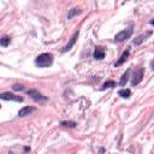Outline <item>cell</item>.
I'll return each instance as SVG.
<instances>
[{"label": "cell", "mask_w": 154, "mask_h": 154, "mask_svg": "<svg viewBox=\"0 0 154 154\" xmlns=\"http://www.w3.org/2000/svg\"><path fill=\"white\" fill-rule=\"evenodd\" d=\"M35 64L39 68H48L53 64V56L51 53H42L36 57Z\"/></svg>", "instance_id": "6da1fadb"}, {"label": "cell", "mask_w": 154, "mask_h": 154, "mask_svg": "<svg viewBox=\"0 0 154 154\" xmlns=\"http://www.w3.org/2000/svg\"><path fill=\"white\" fill-rule=\"evenodd\" d=\"M132 35V28H128V29H124L119 32L116 36H115V42H123V41H125L128 39H130Z\"/></svg>", "instance_id": "7a4b0ae2"}, {"label": "cell", "mask_w": 154, "mask_h": 154, "mask_svg": "<svg viewBox=\"0 0 154 154\" xmlns=\"http://www.w3.org/2000/svg\"><path fill=\"white\" fill-rule=\"evenodd\" d=\"M27 94H28L30 98H32L33 100H35V101H37V102L47 101V96L42 95L37 89H29V90L27 91Z\"/></svg>", "instance_id": "3957f363"}, {"label": "cell", "mask_w": 154, "mask_h": 154, "mask_svg": "<svg viewBox=\"0 0 154 154\" xmlns=\"http://www.w3.org/2000/svg\"><path fill=\"white\" fill-rule=\"evenodd\" d=\"M0 98H1L3 100H11V101H16V102H23V98L22 96L12 94V93H10V91L1 93V94H0Z\"/></svg>", "instance_id": "277c9868"}, {"label": "cell", "mask_w": 154, "mask_h": 154, "mask_svg": "<svg viewBox=\"0 0 154 154\" xmlns=\"http://www.w3.org/2000/svg\"><path fill=\"white\" fill-rule=\"evenodd\" d=\"M143 75H145V70H143V68L139 69L134 74V77H132V81H131V84L135 87L139 83H141V81L143 79Z\"/></svg>", "instance_id": "5b68a950"}, {"label": "cell", "mask_w": 154, "mask_h": 154, "mask_svg": "<svg viewBox=\"0 0 154 154\" xmlns=\"http://www.w3.org/2000/svg\"><path fill=\"white\" fill-rule=\"evenodd\" d=\"M105 53H106V51L104 47H101V46H98L95 47V51H94V53H93V57L98 60H101V59H104L105 58Z\"/></svg>", "instance_id": "8992f818"}, {"label": "cell", "mask_w": 154, "mask_h": 154, "mask_svg": "<svg viewBox=\"0 0 154 154\" xmlns=\"http://www.w3.org/2000/svg\"><path fill=\"white\" fill-rule=\"evenodd\" d=\"M78 35H79V33L78 32H76L75 34H74V36L72 37H71V40L69 41V44L65 46V48L63 49V52L65 53V52H68V51H70L71 48H72V46L76 44V41H77V37H78Z\"/></svg>", "instance_id": "52a82bcc"}, {"label": "cell", "mask_w": 154, "mask_h": 154, "mask_svg": "<svg viewBox=\"0 0 154 154\" xmlns=\"http://www.w3.org/2000/svg\"><path fill=\"white\" fill-rule=\"evenodd\" d=\"M35 111V107H32V106H25V107H23L22 110H19V112H18V116L19 117H25V116H29L32 112H34Z\"/></svg>", "instance_id": "ba28073f"}, {"label": "cell", "mask_w": 154, "mask_h": 154, "mask_svg": "<svg viewBox=\"0 0 154 154\" xmlns=\"http://www.w3.org/2000/svg\"><path fill=\"white\" fill-rule=\"evenodd\" d=\"M129 54H130V52L129 51H125L124 53L122 54V57H120V59L117 61V63L115 64V68H117V66H120V65H123L127 61V59H128V57H129Z\"/></svg>", "instance_id": "9c48e42d"}, {"label": "cell", "mask_w": 154, "mask_h": 154, "mask_svg": "<svg viewBox=\"0 0 154 154\" xmlns=\"http://www.w3.org/2000/svg\"><path fill=\"white\" fill-rule=\"evenodd\" d=\"M129 75H130V69H128L125 71V74H123V76L120 77V81H119V84L122 87H124L127 84V82L129 81Z\"/></svg>", "instance_id": "30bf717a"}, {"label": "cell", "mask_w": 154, "mask_h": 154, "mask_svg": "<svg viewBox=\"0 0 154 154\" xmlns=\"http://www.w3.org/2000/svg\"><path fill=\"white\" fill-rule=\"evenodd\" d=\"M118 95L123 99H129L131 96V90L130 89H120L118 91Z\"/></svg>", "instance_id": "8fae6325"}, {"label": "cell", "mask_w": 154, "mask_h": 154, "mask_svg": "<svg viewBox=\"0 0 154 154\" xmlns=\"http://www.w3.org/2000/svg\"><path fill=\"white\" fill-rule=\"evenodd\" d=\"M81 13H82V10L74 7V8H71L70 11H69V13H68V19H71V18H74L75 16H77V15H81Z\"/></svg>", "instance_id": "7c38bea8"}, {"label": "cell", "mask_w": 154, "mask_h": 154, "mask_svg": "<svg viewBox=\"0 0 154 154\" xmlns=\"http://www.w3.org/2000/svg\"><path fill=\"white\" fill-rule=\"evenodd\" d=\"M149 35H150V33H147L146 35H140L139 37H136L134 41H132V44H134L135 46H139V45H141V44L143 42V41L146 40V37H147V36H149Z\"/></svg>", "instance_id": "4fadbf2b"}, {"label": "cell", "mask_w": 154, "mask_h": 154, "mask_svg": "<svg viewBox=\"0 0 154 154\" xmlns=\"http://www.w3.org/2000/svg\"><path fill=\"white\" fill-rule=\"evenodd\" d=\"M10 44H11V37L10 36H3L1 39H0V45H1L3 47H7Z\"/></svg>", "instance_id": "5bb4252c"}, {"label": "cell", "mask_w": 154, "mask_h": 154, "mask_svg": "<svg viewBox=\"0 0 154 154\" xmlns=\"http://www.w3.org/2000/svg\"><path fill=\"white\" fill-rule=\"evenodd\" d=\"M113 87H116V82H115V81H107V82H105V83L102 84L101 90L110 89V88H113Z\"/></svg>", "instance_id": "9a60e30c"}, {"label": "cell", "mask_w": 154, "mask_h": 154, "mask_svg": "<svg viewBox=\"0 0 154 154\" xmlns=\"http://www.w3.org/2000/svg\"><path fill=\"white\" fill-rule=\"evenodd\" d=\"M60 125L66 127V128H75L77 124L72 120H63V122H60Z\"/></svg>", "instance_id": "2e32d148"}, {"label": "cell", "mask_w": 154, "mask_h": 154, "mask_svg": "<svg viewBox=\"0 0 154 154\" xmlns=\"http://www.w3.org/2000/svg\"><path fill=\"white\" fill-rule=\"evenodd\" d=\"M12 89H13L15 91H20V90H23V89H24V86H23V84H18V83H16V84L12 86Z\"/></svg>", "instance_id": "e0dca14e"}, {"label": "cell", "mask_w": 154, "mask_h": 154, "mask_svg": "<svg viewBox=\"0 0 154 154\" xmlns=\"http://www.w3.org/2000/svg\"><path fill=\"white\" fill-rule=\"evenodd\" d=\"M150 68L154 70V60H152V61H150Z\"/></svg>", "instance_id": "ac0fdd59"}, {"label": "cell", "mask_w": 154, "mask_h": 154, "mask_svg": "<svg viewBox=\"0 0 154 154\" xmlns=\"http://www.w3.org/2000/svg\"><path fill=\"white\" fill-rule=\"evenodd\" d=\"M24 150H25V152H30V148H29V147H24Z\"/></svg>", "instance_id": "d6986e66"}, {"label": "cell", "mask_w": 154, "mask_h": 154, "mask_svg": "<svg viewBox=\"0 0 154 154\" xmlns=\"http://www.w3.org/2000/svg\"><path fill=\"white\" fill-rule=\"evenodd\" d=\"M149 23H150L152 25H154V19H152V20H150V22H149Z\"/></svg>", "instance_id": "ffe728a7"}, {"label": "cell", "mask_w": 154, "mask_h": 154, "mask_svg": "<svg viewBox=\"0 0 154 154\" xmlns=\"http://www.w3.org/2000/svg\"><path fill=\"white\" fill-rule=\"evenodd\" d=\"M10 154H12V153H11V152H10Z\"/></svg>", "instance_id": "44dd1931"}]
</instances>
